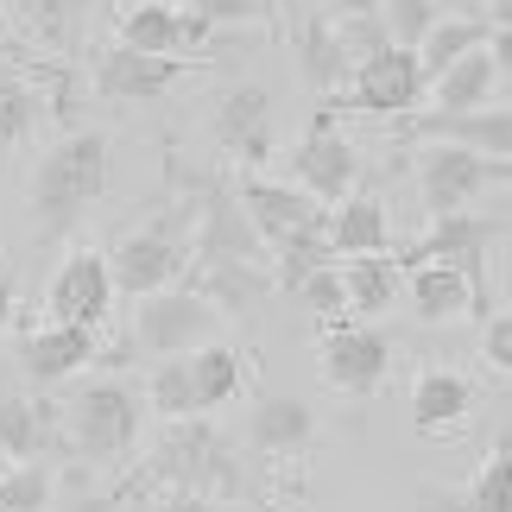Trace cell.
Returning <instances> with one entry per match:
<instances>
[{"mask_svg":"<svg viewBox=\"0 0 512 512\" xmlns=\"http://www.w3.org/2000/svg\"><path fill=\"white\" fill-rule=\"evenodd\" d=\"M114 146L102 127H70L32 171V241L57 247L83 228V215L108 196Z\"/></svg>","mask_w":512,"mask_h":512,"instance_id":"obj_1","label":"cell"},{"mask_svg":"<svg viewBox=\"0 0 512 512\" xmlns=\"http://www.w3.org/2000/svg\"><path fill=\"white\" fill-rule=\"evenodd\" d=\"M146 437V399L140 386L108 373V380H83L64 392L57 405V443L70 456H89V462H127Z\"/></svg>","mask_w":512,"mask_h":512,"instance_id":"obj_2","label":"cell"},{"mask_svg":"<svg viewBox=\"0 0 512 512\" xmlns=\"http://www.w3.org/2000/svg\"><path fill=\"white\" fill-rule=\"evenodd\" d=\"M108 260V279H114V298H152V291L165 285H184L190 272V209L184 196L177 203H165L152 222L127 228L121 241H114V253H102Z\"/></svg>","mask_w":512,"mask_h":512,"instance_id":"obj_3","label":"cell"},{"mask_svg":"<svg viewBox=\"0 0 512 512\" xmlns=\"http://www.w3.org/2000/svg\"><path fill=\"white\" fill-rule=\"evenodd\" d=\"M152 475L165 487H177L184 500H222L228 506L241 494V456H234V443L209 418L165 424L159 449H152Z\"/></svg>","mask_w":512,"mask_h":512,"instance_id":"obj_4","label":"cell"},{"mask_svg":"<svg viewBox=\"0 0 512 512\" xmlns=\"http://www.w3.org/2000/svg\"><path fill=\"white\" fill-rule=\"evenodd\" d=\"M222 310H215L196 285H165L152 298L133 304L127 317V348L121 354H152V361H177L190 348H209L222 342Z\"/></svg>","mask_w":512,"mask_h":512,"instance_id":"obj_5","label":"cell"},{"mask_svg":"<svg viewBox=\"0 0 512 512\" xmlns=\"http://www.w3.org/2000/svg\"><path fill=\"white\" fill-rule=\"evenodd\" d=\"M506 241V190H494L487 209H462V215H437L430 234L405 253L399 266H418V260H437V266H456L468 291H475L481 317H494V291H487V253Z\"/></svg>","mask_w":512,"mask_h":512,"instance_id":"obj_6","label":"cell"},{"mask_svg":"<svg viewBox=\"0 0 512 512\" xmlns=\"http://www.w3.org/2000/svg\"><path fill=\"white\" fill-rule=\"evenodd\" d=\"M411 177H418L424 215H462L475 209L487 190H506V159H481L462 146H411Z\"/></svg>","mask_w":512,"mask_h":512,"instance_id":"obj_7","label":"cell"},{"mask_svg":"<svg viewBox=\"0 0 512 512\" xmlns=\"http://www.w3.org/2000/svg\"><path fill=\"white\" fill-rule=\"evenodd\" d=\"M424 70H418V51H399V45H386V51H373L367 64H354V89L348 95H329V102H317L323 121H336V114H418L424 102Z\"/></svg>","mask_w":512,"mask_h":512,"instance_id":"obj_8","label":"cell"},{"mask_svg":"<svg viewBox=\"0 0 512 512\" xmlns=\"http://www.w3.org/2000/svg\"><path fill=\"white\" fill-rule=\"evenodd\" d=\"M215 26L203 13L190 7H171V0H121V13H114V45L121 51H140V57H196L209 51Z\"/></svg>","mask_w":512,"mask_h":512,"instance_id":"obj_9","label":"cell"},{"mask_svg":"<svg viewBox=\"0 0 512 512\" xmlns=\"http://www.w3.org/2000/svg\"><path fill=\"white\" fill-rule=\"evenodd\" d=\"M317 373L342 399H373L392 380V336L373 323H329L317 348Z\"/></svg>","mask_w":512,"mask_h":512,"instance_id":"obj_10","label":"cell"},{"mask_svg":"<svg viewBox=\"0 0 512 512\" xmlns=\"http://www.w3.org/2000/svg\"><path fill=\"white\" fill-rule=\"evenodd\" d=\"M354 184H361V152H354V140L336 121H323V114H317V127L291 146V190H304L310 203L336 209Z\"/></svg>","mask_w":512,"mask_h":512,"instance_id":"obj_11","label":"cell"},{"mask_svg":"<svg viewBox=\"0 0 512 512\" xmlns=\"http://www.w3.org/2000/svg\"><path fill=\"white\" fill-rule=\"evenodd\" d=\"M45 317L64 329H102L114 317V279L95 247H70L45 285Z\"/></svg>","mask_w":512,"mask_h":512,"instance_id":"obj_12","label":"cell"},{"mask_svg":"<svg viewBox=\"0 0 512 512\" xmlns=\"http://www.w3.org/2000/svg\"><path fill=\"white\" fill-rule=\"evenodd\" d=\"M209 133L241 171L272 165V89L266 83H228L222 95H215Z\"/></svg>","mask_w":512,"mask_h":512,"instance_id":"obj_13","label":"cell"},{"mask_svg":"<svg viewBox=\"0 0 512 512\" xmlns=\"http://www.w3.org/2000/svg\"><path fill=\"white\" fill-rule=\"evenodd\" d=\"M228 184H234V203H241V215L253 222V234L266 241V253L279 241H291V234L329 222L323 203H310V196L291 190V184H272V177H260V171H234Z\"/></svg>","mask_w":512,"mask_h":512,"instance_id":"obj_14","label":"cell"},{"mask_svg":"<svg viewBox=\"0 0 512 512\" xmlns=\"http://www.w3.org/2000/svg\"><path fill=\"white\" fill-rule=\"evenodd\" d=\"M399 140L405 146H462V152H481V159H506L512 152V114L494 108H475V114H405L399 121Z\"/></svg>","mask_w":512,"mask_h":512,"instance_id":"obj_15","label":"cell"},{"mask_svg":"<svg viewBox=\"0 0 512 512\" xmlns=\"http://www.w3.org/2000/svg\"><path fill=\"white\" fill-rule=\"evenodd\" d=\"M13 361L32 386H64L70 373H83L102 361V342L95 329H64V323H32L13 336Z\"/></svg>","mask_w":512,"mask_h":512,"instance_id":"obj_16","label":"cell"},{"mask_svg":"<svg viewBox=\"0 0 512 512\" xmlns=\"http://www.w3.org/2000/svg\"><path fill=\"white\" fill-rule=\"evenodd\" d=\"M196 64H184V57H140V51H95V95L102 102H159V95H171L177 83H184Z\"/></svg>","mask_w":512,"mask_h":512,"instance_id":"obj_17","label":"cell"},{"mask_svg":"<svg viewBox=\"0 0 512 512\" xmlns=\"http://www.w3.org/2000/svg\"><path fill=\"white\" fill-rule=\"evenodd\" d=\"M291 64H298L304 89H317L323 102H329V95H336L348 76H354L348 51H342V38H336V19H329L323 7H310L298 26H291Z\"/></svg>","mask_w":512,"mask_h":512,"instance_id":"obj_18","label":"cell"},{"mask_svg":"<svg viewBox=\"0 0 512 512\" xmlns=\"http://www.w3.org/2000/svg\"><path fill=\"white\" fill-rule=\"evenodd\" d=\"M468 411H475V386H468V373L424 367L418 380H411V424H418V437H456Z\"/></svg>","mask_w":512,"mask_h":512,"instance_id":"obj_19","label":"cell"},{"mask_svg":"<svg viewBox=\"0 0 512 512\" xmlns=\"http://www.w3.org/2000/svg\"><path fill=\"white\" fill-rule=\"evenodd\" d=\"M247 443L260 456H298V449L317 443V411L291 392H260L247 411Z\"/></svg>","mask_w":512,"mask_h":512,"instance_id":"obj_20","label":"cell"},{"mask_svg":"<svg viewBox=\"0 0 512 512\" xmlns=\"http://www.w3.org/2000/svg\"><path fill=\"white\" fill-rule=\"evenodd\" d=\"M329 253L342 260H367V253H392V222H386V203L373 190H348L336 209H329Z\"/></svg>","mask_w":512,"mask_h":512,"instance_id":"obj_21","label":"cell"},{"mask_svg":"<svg viewBox=\"0 0 512 512\" xmlns=\"http://www.w3.org/2000/svg\"><path fill=\"white\" fill-rule=\"evenodd\" d=\"M57 449H64L57 443V405L7 392V399H0V456L7 462H51Z\"/></svg>","mask_w":512,"mask_h":512,"instance_id":"obj_22","label":"cell"},{"mask_svg":"<svg viewBox=\"0 0 512 512\" xmlns=\"http://www.w3.org/2000/svg\"><path fill=\"white\" fill-rule=\"evenodd\" d=\"M405 298L411 310H418V323H462V317H481L475 291H468V279L456 266H437V260H418L405 272Z\"/></svg>","mask_w":512,"mask_h":512,"instance_id":"obj_23","label":"cell"},{"mask_svg":"<svg viewBox=\"0 0 512 512\" xmlns=\"http://www.w3.org/2000/svg\"><path fill=\"white\" fill-rule=\"evenodd\" d=\"M184 361V386H190V418H209V411H222L234 392H241V348H228V342H209V348H190V354H177Z\"/></svg>","mask_w":512,"mask_h":512,"instance_id":"obj_24","label":"cell"},{"mask_svg":"<svg viewBox=\"0 0 512 512\" xmlns=\"http://www.w3.org/2000/svg\"><path fill=\"white\" fill-rule=\"evenodd\" d=\"M506 83V70L487 57V45L481 51H468V57H456L437 83H430L424 95H430V108L437 114H475V108H494V89Z\"/></svg>","mask_w":512,"mask_h":512,"instance_id":"obj_25","label":"cell"},{"mask_svg":"<svg viewBox=\"0 0 512 512\" xmlns=\"http://www.w3.org/2000/svg\"><path fill=\"white\" fill-rule=\"evenodd\" d=\"M336 272H342L348 317H380V310H392V298H399V285H405V266L392 260V253H367V260H348Z\"/></svg>","mask_w":512,"mask_h":512,"instance_id":"obj_26","label":"cell"},{"mask_svg":"<svg viewBox=\"0 0 512 512\" xmlns=\"http://www.w3.org/2000/svg\"><path fill=\"white\" fill-rule=\"evenodd\" d=\"M430 512H512V456H506V437L481 456V468L468 475L462 494L430 500Z\"/></svg>","mask_w":512,"mask_h":512,"instance_id":"obj_27","label":"cell"},{"mask_svg":"<svg viewBox=\"0 0 512 512\" xmlns=\"http://www.w3.org/2000/svg\"><path fill=\"white\" fill-rule=\"evenodd\" d=\"M487 19H456V13H443L437 26L424 32V45H418V70H424V83H437V76L456 64V57H468V51H481L487 45Z\"/></svg>","mask_w":512,"mask_h":512,"instance_id":"obj_28","label":"cell"},{"mask_svg":"<svg viewBox=\"0 0 512 512\" xmlns=\"http://www.w3.org/2000/svg\"><path fill=\"white\" fill-rule=\"evenodd\" d=\"M89 7H95V0H19L32 38H38V45H51V51H70L76 38L89 32Z\"/></svg>","mask_w":512,"mask_h":512,"instance_id":"obj_29","label":"cell"},{"mask_svg":"<svg viewBox=\"0 0 512 512\" xmlns=\"http://www.w3.org/2000/svg\"><path fill=\"white\" fill-rule=\"evenodd\" d=\"M38 121H45L38 89L13 64H0V146H26L32 133H38Z\"/></svg>","mask_w":512,"mask_h":512,"instance_id":"obj_30","label":"cell"},{"mask_svg":"<svg viewBox=\"0 0 512 512\" xmlns=\"http://www.w3.org/2000/svg\"><path fill=\"white\" fill-rule=\"evenodd\" d=\"M57 468L51 462H7L0 475V512H51Z\"/></svg>","mask_w":512,"mask_h":512,"instance_id":"obj_31","label":"cell"},{"mask_svg":"<svg viewBox=\"0 0 512 512\" xmlns=\"http://www.w3.org/2000/svg\"><path fill=\"white\" fill-rule=\"evenodd\" d=\"M437 19H443V0H380V26L399 51H418Z\"/></svg>","mask_w":512,"mask_h":512,"instance_id":"obj_32","label":"cell"},{"mask_svg":"<svg viewBox=\"0 0 512 512\" xmlns=\"http://www.w3.org/2000/svg\"><path fill=\"white\" fill-rule=\"evenodd\" d=\"M291 298H298V304L310 310V317H323V329L348 317V298H342V272H336V266H317V272H310V279H304L298 291H291Z\"/></svg>","mask_w":512,"mask_h":512,"instance_id":"obj_33","label":"cell"},{"mask_svg":"<svg viewBox=\"0 0 512 512\" xmlns=\"http://www.w3.org/2000/svg\"><path fill=\"white\" fill-rule=\"evenodd\" d=\"M336 38H342V51H348V64H367L373 51H386L392 38L380 26V13H361V19H336Z\"/></svg>","mask_w":512,"mask_h":512,"instance_id":"obj_34","label":"cell"},{"mask_svg":"<svg viewBox=\"0 0 512 512\" xmlns=\"http://www.w3.org/2000/svg\"><path fill=\"white\" fill-rule=\"evenodd\" d=\"M190 13H203L209 26H253L266 19V0H190Z\"/></svg>","mask_w":512,"mask_h":512,"instance_id":"obj_35","label":"cell"},{"mask_svg":"<svg viewBox=\"0 0 512 512\" xmlns=\"http://www.w3.org/2000/svg\"><path fill=\"white\" fill-rule=\"evenodd\" d=\"M487 361H494V373H506L512 367V317H506V310H494V317H487Z\"/></svg>","mask_w":512,"mask_h":512,"instance_id":"obj_36","label":"cell"},{"mask_svg":"<svg viewBox=\"0 0 512 512\" xmlns=\"http://www.w3.org/2000/svg\"><path fill=\"white\" fill-rule=\"evenodd\" d=\"M51 512H121V494H102V487H76L70 500H57Z\"/></svg>","mask_w":512,"mask_h":512,"instance_id":"obj_37","label":"cell"},{"mask_svg":"<svg viewBox=\"0 0 512 512\" xmlns=\"http://www.w3.org/2000/svg\"><path fill=\"white\" fill-rule=\"evenodd\" d=\"M323 13L329 19H361V13H380V0H329Z\"/></svg>","mask_w":512,"mask_h":512,"instance_id":"obj_38","label":"cell"},{"mask_svg":"<svg viewBox=\"0 0 512 512\" xmlns=\"http://www.w3.org/2000/svg\"><path fill=\"white\" fill-rule=\"evenodd\" d=\"M7 329H13V279L0 272V342H7Z\"/></svg>","mask_w":512,"mask_h":512,"instance_id":"obj_39","label":"cell"},{"mask_svg":"<svg viewBox=\"0 0 512 512\" xmlns=\"http://www.w3.org/2000/svg\"><path fill=\"white\" fill-rule=\"evenodd\" d=\"M481 19L487 26H512V0H481Z\"/></svg>","mask_w":512,"mask_h":512,"instance_id":"obj_40","label":"cell"},{"mask_svg":"<svg viewBox=\"0 0 512 512\" xmlns=\"http://www.w3.org/2000/svg\"><path fill=\"white\" fill-rule=\"evenodd\" d=\"M171 512H234V506H222V500H177Z\"/></svg>","mask_w":512,"mask_h":512,"instance_id":"obj_41","label":"cell"},{"mask_svg":"<svg viewBox=\"0 0 512 512\" xmlns=\"http://www.w3.org/2000/svg\"><path fill=\"white\" fill-rule=\"evenodd\" d=\"M0 475H7V456H0Z\"/></svg>","mask_w":512,"mask_h":512,"instance_id":"obj_42","label":"cell"},{"mask_svg":"<svg viewBox=\"0 0 512 512\" xmlns=\"http://www.w3.org/2000/svg\"><path fill=\"white\" fill-rule=\"evenodd\" d=\"M152 512H171V506H152Z\"/></svg>","mask_w":512,"mask_h":512,"instance_id":"obj_43","label":"cell"}]
</instances>
